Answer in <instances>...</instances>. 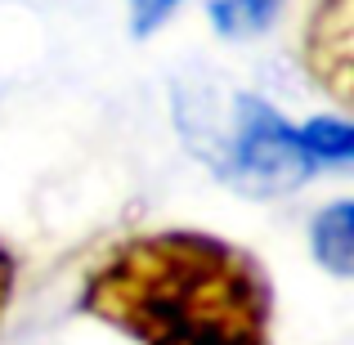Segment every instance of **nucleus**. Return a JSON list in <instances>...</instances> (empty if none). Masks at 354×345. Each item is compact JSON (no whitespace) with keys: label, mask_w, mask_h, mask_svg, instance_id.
Wrapping results in <instances>:
<instances>
[{"label":"nucleus","mask_w":354,"mask_h":345,"mask_svg":"<svg viewBox=\"0 0 354 345\" xmlns=\"http://www.w3.org/2000/svg\"><path fill=\"white\" fill-rule=\"evenodd\" d=\"M81 314L135 345H274L265 269L198 229H162L113 247L81 283Z\"/></svg>","instance_id":"1"},{"label":"nucleus","mask_w":354,"mask_h":345,"mask_svg":"<svg viewBox=\"0 0 354 345\" xmlns=\"http://www.w3.org/2000/svg\"><path fill=\"white\" fill-rule=\"evenodd\" d=\"M180 135L189 153L202 157L229 189L247 198H283L314 175L301 148L296 121L274 104L242 90H184L180 95Z\"/></svg>","instance_id":"2"},{"label":"nucleus","mask_w":354,"mask_h":345,"mask_svg":"<svg viewBox=\"0 0 354 345\" xmlns=\"http://www.w3.org/2000/svg\"><path fill=\"white\" fill-rule=\"evenodd\" d=\"M305 68L341 108L354 81V0H319L305 27Z\"/></svg>","instance_id":"3"},{"label":"nucleus","mask_w":354,"mask_h":345,"mask_svg":"<svg viewBox=\"0 0 354 345\" xmlns=\"http://www.w3.org/2000/svg\"><path fill=\"white\" fill-rule=\"evenodd\" d=\"M310 251H314V265L323 274H332L337 283L354 278V202L350 198H337V202L314 211Z\"/></svg>","instance_id":"4"},{"label":"nucleus","mask_w":354,"mask_h":345,"mask_svg":"<svg viewBox=\"0 0 354 345\" xmlns=\"http://www.w3.org/2000/svg\"><path fill=\"white\" fill-rule=\"evenodd\" d=\"M296 135H301V148H305L314 171H346L354 162V126L341 113L305 117L296 126Z\"/></svg>","instance_id":"5"},{"label":"nucleus","mask_w":354,"mask_h":345,"mask_svg":"<svg viewBox=\"0 0 354 345\" xmlns=\"http://www.w3.org/2000/svg\"><path fill=\"white\" fill-rule=\"evenodd\" d=\"M283 14V0H211L207 18L225 41H256Z\"/></svg>","instance_id":"6"},{"label":"nucleus","mask_w":354,"mask_h":345,"mask_svg":"<svg viewBox=\"0 0 354 345\" xmlns=\"http://www.w3.org/2000/svg\"><path fill=\"white\" fill-rule=\"evenodd\" d=\"M180 5H184V0H126V9H130V32H135L139 41H144V36H153Z\"/></svg>","instance_id":"7"},{"label":"nucleus","mask_w":354,"mask_h":345,"mask_svg":"<svg viewBox=\"0 0 354 345\" xmlns=\"http://www.w3.org/2000/svg\"><path fill=\"white\" fill-rule=\"evenodd\" d=\"M14 287H18V260H14V251L0 242V319H5L9 301H14Z\"/></svg>","instance_id":"8"}]
</instances>
